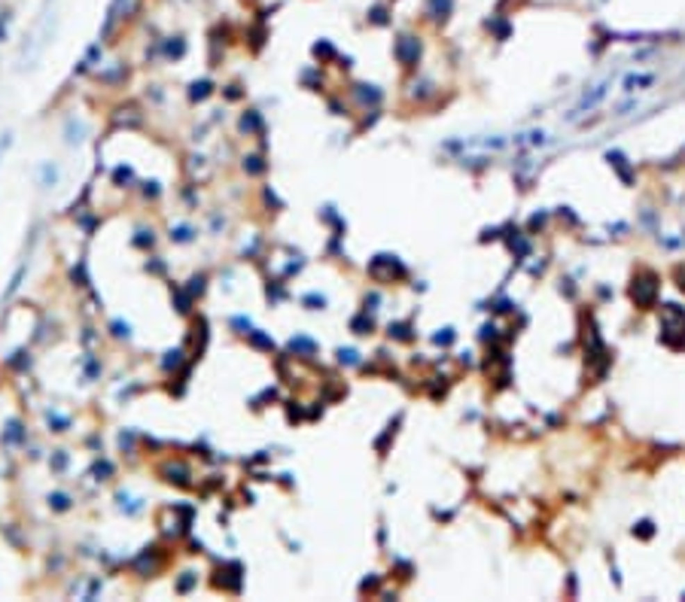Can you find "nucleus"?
Listing matches in <instances>:
<instances>
[{"mask_svg": "<svg viewBox=\"0 0 685 602\" xmlns=\"http://www.w3.org/2000/svg\"><path fill=\"white\" fill-rule=\"evenodd\" d=\"M396 52H399V58H402V61H411V58H418L420 46H418V40H414V37H402V40H399V46H396Z\"/></svg>", "mask_w": 685, "mask_h": 602, "instance_id": "nucleus-2", "label": "nucleus"}, {"mask_svg": "<svg viewBox=\"0 0 685 602\" xmlns=\"http://www.w3.org/2000/svg\"><path fill=\"white\" fill-rule=\"evenodd\" d=\"M655 292H658V286H655V277H646V280H634V301L636 304H643V308H649L652 301H655Z\"/></svg>", "mask_w": 685, "mask_h": 602, "instance_id": "nucleus-1", "label": "nucleus"}]
</instances>
